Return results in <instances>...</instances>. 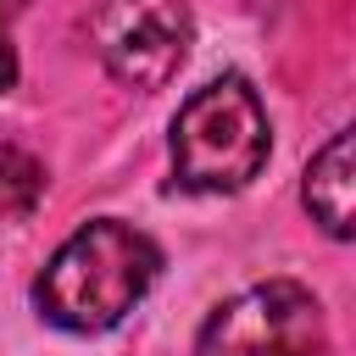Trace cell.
I'll use <instances>...</instances> for the list:
<instances>
[{
  "mask_svg": "<svg viewBox=\"0 0 356 356\" xmlns=\"http://www.w3.org/2000/svg\"><path fill=\"white\" fill-rule=\"evenodd\" d=\"M161 250L122 217H95L56 245L44 273L33 278V306L61 334H106L117 328L156 284Z\"/></svg>",
  "mask_w": 356,
  "mask_h": 356,
  "instance_id": "1",
  "label": "cell"
},
{
  "mask_svg": "<svg viewBox=\"0 0 356 356\" xmlns=\"http://www.w3.org/2000/svg\"><path fill=\"white\" fill-rule=\"evenodd\" d=\"M273 128L261 95L228 72L200 83L172 117V184L189 195H239L267 167Z\"/></svg>",
  "mask_w": 356,
  "mask_h": 356,
  "instance_id": "2",
  "label": "cell"
},
{
  "mask_svg": "<svg viewBox=\"0 0 356 356\" xmlns=\"http://www.w3.org/2000/svg\"><path fill=\"white\" fill-rule=\"evenodd\" d=\"M89 44L100 67L122 89H167L189 56V11L184 0H89L83 6Z\"/></svg>",
  "mask_w": 356,
  "mask_h": 356,
  "instance_id": "3",
  "label": "cell"
},
{
  "mask_svg": "<svg viewBox=\"0 0 356 356\" xmlns=\"http://www.w3.org/2000/svg\"><path fill=\"white\" fill-rule=\"evenodd\" d=\"M195 356H323V306L295 278L250 284L206 317Z\"/></svg>",
  "mask_w": 356,
  "mask_h": 356,
  "instance_id": "4",
  "label": "cell"
},
{
  "mask_svg": "<svg viewBox=\"0 0 356 356\" xmlns=\"http://www.w3.org/2000/svg\"><path fill=\"white\" fill-rule=\"evenodd\" d=\"M300 206L328 239L356 234V128H334L300 172Z\"/></svg>",
  "mask_w": 356,
  "mask_h": 356,
  "instance_id": "5",
  "label": "cell"
},
{
  "mask_svg": "<svg viewBox=\"0 0 356 356\" xmlns=\"http://www.w3.org/2000/svg\"><path fill=\"white\" fill-rule=\"evenodd\" d=\"M44 195V161L17 145V139H0V222H17L39 206Z\"/></svg>",
  "mask_w": 356,
  "mask_h": 356,
  "instance_id": "6",
  "label": "cell"
},
{
  "mask_svg": "<svg viewBox=\"0 0 356 356\" xmlns=\"http://www.w3.org/2000/svg\"><path fill=\"white\" fill-rule=\"evenodd\" d=\"M17 83V44L11 39H0V95Z\"/></svg>",
  "mask_w": 356,
  "mask_h": 356,
  "instance_id": "7",
  "label": "cell"
},
{
  "mask_svg": "<svg viewBox=\"0 0 356 356\" xmlns=\"http://www.w3.org/2000/svg\"><path fill=\"white\" fill-rule=\"evenodd\" d=\"M28 11V0H0V39H11V22Z\"/></svg>",
  "mask_w": 356,
  "mask_h": 356,
  "instance_id": "8",
  "label": "cell"
}]
</instances>
